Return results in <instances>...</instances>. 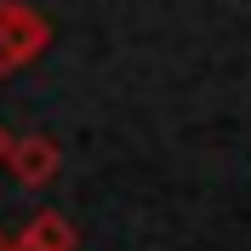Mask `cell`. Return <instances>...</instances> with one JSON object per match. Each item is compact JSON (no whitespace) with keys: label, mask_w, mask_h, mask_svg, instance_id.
<instances>
[{"label":"cell","mask_w":251,"mask_h":251,"mask_svg":"<svg viewBox=\"0 0 251 251\" xmlns=\"http://www.w3.org/2000/svg\"><path fill=\"white\" fill-rule=\"evenodd\" d=\"M51 46V23L23 0H0V75L29 69L40 51Z\"/></svg>","instance_id":"cell-1"},{"label":"cell","mask_w":251,"mask_h":251,"mask_svg":"<svg viewBox=\"0 0 251 251\" xmlns=\"http://www.w3.org/2000/svg\"><path fill=\"white\" fill-rule=\"evenodd\" d=\"M57 166H63V154H57V143H51V137H40V131H29V137H12L6 172H12L23 188L51 183V177H57Z\"/></svg>","instance_id":"cell-2"},{"label":"cell","mask_w":251,"mask_h":251,"mask_svg":"<svg viewBox=\"0 0 251 251\" xmlns=\"http://www.w3.org/2000/svg\"><path fill=\"white\" fill-rule=\"evenodd\" d=\"M75 246H80V234L63 211H34L29 228L17 234V251H75Z\"/></svg>","instance_id":"cell-3"},{"label":"cell","mask_w":251,"mask_h":251,"mask_svg":"<svg viewBox=\"0 0 251 251\" xmlns=\"http://www.w3.org/2000/svg\"><path fill=\"white\" fill-rule=\"evenodd\" d=\"M6 154H12V131L0 126V166H6Z\"/></svg>","instance_id":"cell-4"},{"label":"cell","mask_w":251,"mask_h":251,"mask_svg":"<svg viewBox=\"0 0 251 251\" xmlns=\"http://www.w3.org/2000/svg\"><path fill=\"white\" fill-rule=\"evenodd\" d=\"M0 251H17V240H6V234H0Z\"/></svg>","instance_id":"cell-5"}]
</instances>
